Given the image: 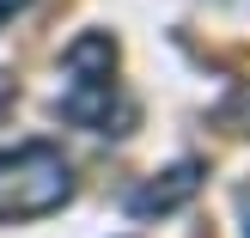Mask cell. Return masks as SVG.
<instances>
[{
    "mask_svg": "<svg viewBox=\"0 0 250 238\" xmlns=\"http://www.w3.org/2000/svg\"><path fill=\"white\" fill-rule=\"evenodd\" d=\"M73 195V165L49 141H19L0 153V220H43Z\"/></svg>",
    "mask_w": 250,
    "mask_h": 238,
    "instance_id": "1",
    "label": "cell"
},
{
    "mask_svg": "<svg viewBox=\"0 0 250 238\" xmlns=\"http://www.w3.org/2000/svg\"><path fill=\"white\" fill-rule=\"evenodd\" d=\"M61 116L80 122V129H92V134H128L134 129V104L122 98L116 80H67Z\"/></svg>",
    "mask_w": 250,
    "mask_h": 238,
    "instance_id": "2",
    "label": "cell"
},
{
    "mask_svg": "<svg viewBox=\"0 0 250 238\" xmlns=\"http://www.w3.org/2000/svg\"><path fill=\"white\" fill-rule=\"evenodd\" d=\"M202 159H177L171 171H159V177H146L141 190L128 195V214L134 220H159V214H177L183 202H195L202 195Z\"/></svg>",
    "mask_w": 250,
    "mask_h": 238,
    "instance_id": "3",
    "label": "cell"
},
{
    "mask_svg": "<svg viewBox=\"0 0 250 238\" xmlns=\"http://www.w3.org/2000/svg\"><path fill=\"white\" fill-rule=\"evenodd\" d=\"M61 67H67V80H110V73H116V43H110L104 31H85L80 43L61 55Z\"/></svg>",
    "mask_w": 250,
    "mask_h": 238,
    "instance_id": "4",
    "label": "cell"
},
{
    "mask_svg": "<svg viewBox=\"0 0 250 238\" xmlns=\"http://www.w3.org/2000/svg\"><path fill=\"white\" fill-rule=\"evenodd\" d=\"M24 6H31V0H0V24H6L12 12H24Z\"/></svg>",
    "mask_w": 250,
    "mask_h": 238,
    "instance_id": "5",
    "label": "cell"
}]
</instances>
